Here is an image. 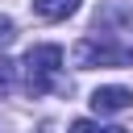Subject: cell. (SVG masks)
Segmentation results:
<instances>
[{
	"instance_id": "cell-8",
	"label": "cell",
	"mask_w": 133,
	"mask_h": 133,
	"mask_svg": "<svg viewBox=\"0 0 133 133\" xmlns=\"http://www.w3.org/2000/svg\"><path fill=\"white\" fill-rule=\"evenodd\" d=\"M104 133H129V129H104Z\"/></svg>"
},
{
	"instance_id": "cell-6",
	"label": "cell",
	"mask_w": 133,
	"mask_h": 133,
	"mask_svg": "<svg viewBox=\"0 0 133 133\" xmlns=\"http://www.w3.org/2000/svg\"><path fill=\"white\" fill-rule=\"evenodd\" d=\"M12 37H17V25H12V17H0V50H4Z\"/></svg>"
},
{
	"instance_id": "cell-4",
	"label": "cell",
	"mask_w": 133,
	"mask_h": 133,
	"mask_svg": "<svg viewBox=\"0 0 133 133\" xmlns=\"http://www.w3.org/2000/svg\"><path fill=\"white\" fill-rule=\"evenodd\" d=\"M75 8H79V0H33V12L42 21H66Z\"/></svg>"
},
{
	"instance_id": "cell-5",
	"label": "cell",
	"mask_w": 133,
	"mask_h": 133,
	"mask_svg": "<svg viewBox=\"0 0 133 133\" xmlns=\"http://www.w3.org/2000/svg\"><path fill=\"white\" fill-rule=\"evenodd\" d=\"M12 83H17V62L0 58V96H8V91H12Z\"/></svg>"
},
{
	"instance_id": "cell-7",
	"label": "cell",
	"mask_w": 133,
	"mask_h": 133,
	"mask_svg": "<svg viewBox=\"0 0 133 133\" xmlns=\"http://www.w3.org/2000/svg\"><path fill=\"white\" fill-rule=\"evenodd\" d=\"M71 133H104V129H100V125H91V121H75V125H71Z\"/></svg>"
},
{
	"instance_id": "cell-1",
	"label": "cell",
	"mask_w": 133,
	"mask_h": 133,
	"mask_svg": "<svg viewBox=\"0 0 133 133\" xmlns=\"http://www.w3.org/2000/svg\"><path fill=\"white\" fill-rule=\"evenodd\" d=\"M71 58L79 71H87V66H133V46H121L112 37H83V42H75Z\"/></svg>"
},
{
	"instance_id": "cell-2",
	"label": "cell",
	"mask_w": 133,
	"mask_h": 133,
	"mask_svg": "<svg viewBox=\"0 0 133 133\" xmlns=\"http://www.w3.org/2000/svg\"><path fill=\"white\" fill-rule=\"evenodd\" d=\"M58 66H62L58 46H29V54H25V87H29V96H46L58 83Z\"/></svg>"
},
{
	"instance_id": "cell-3",
	"label": "cell",
	"mask_w": 133,
	"mask_h": 133,
	"mask_svg": "<svg viewBox=\"0 0 133 133\" xmlns=\"http://www.w3.org/2000/svg\"><path fill=\"white\" fill-rule=\"evenodd\" d=\"M87 104H91L96 116H116V112L133 108V91H129V87H116V83H112V87H96Z\"/></svg>"
}]
</instances>
